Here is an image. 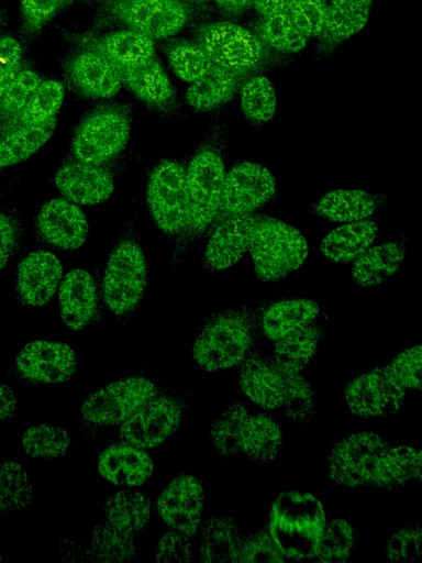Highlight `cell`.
Masks as SVG:
<instances>
[{
    "mask_svg": "<svg viewBox=\"0 0 422 563\" xmlns=\"http://www.w3.org/2000/svg\"><path fill=\"white\" fill-rule=\"evenodd\" d=\"M404 389L385 367L365 372L344 389L348 409L363 418L387 417L403 405Z\"/></svg>",
    "mask_w": 422,
    "mask_h": 563,
    "instance_id": "14",
    "label": "cell"
},
{
    "mask_svg": "<svg viewBox=\"0 0 422 563\" xmlns=\"http://www.w3.org/2000/svg\"><path fill=\"white\" fill-rule=\"evenodd\" d=\"M214 65L240 78L256 70L265 57L264 44L251 30L230 21L202 25L198 43Z\"/></svg>",
    "mask_w": 422,
    "mask_h": 563,
    "instance_id": "8",
    "label": "cell"
},
{
    "mask_svg": "<svg viewBox=\"0 0 422 563\" xmlns=\"http://www.w3.org/2000/svg\"><path fill=\"white\" fill-rule=\"evenodd\" d=\"M89 47L99 51L115 68L135 66L155 57L154 41L131 29L109 33L90 42Z\"/></svg>",
    "mask_w": 422,
    "mask_h": 563,
    "instance_id": "30",
    "label": "cell"
},
{
    "mask_svg": "<svg viewBox=\"0 0 422 563\" xmlns=\"http://www.w3.org/2000/svg\"><path fill=\"white\" fill-rule=\"evenodd\" d=\"M223 10L229 12H242L253 5L254 0H214Z\"/></svg>",
    "mask_w": 422,
    "mask_h": 563,
    "instance_id": "60",
    "label": "cell"
},
{
    "mask_svg": "<svg viewBox=\"0 0 422 563\" xmlns=\"http://www.w3.org/2000/svg\"><path fill=\"white\" fill-rule=\"evenodd\" d=\"M187 165L180 159L163 158L151 169L146 184V205L157 229L178 238L187 216Z\"/></svg>",
    "mask_w": 422,
    "mask_h": 563,
    "instance_id": "7",
    "label": "cell"
},
{
    "mask_svg": "<svg viewBox=\"0 0 422 563\" xmlns=\"http://www.w3.org/2000/svg\"><path fill=\"white\" fill-rule=\"evenodd\" d=\"M179 1L185 3V2H198V1H202V0H179Z\"/></svg>",
    "mask_w": 422,
    "mask_h": 563,
    "instance_id": "62",
    "label": "cell"
},
{
    "mask_svg": "<svg viewBox=\"0 0 422 563\" xmlns=\"http://www.w3.org/2000/svg\"><path fill=\"white\" fill-rule=\"evenodd\" d=\"M56 118L41 124L20 126L0 137V172L34 155L53 136Z\"/></svg>",
    "mask_w": 422,
    "mask_h": 563,
    "instance_id": "34",
    "label": "cell"
},
{
    "mask_svg": "<svg viewBox=\"0 0 422 563\" xmlns=\"http://www.w3.org/2000/svg\"><path fill=\"white\" fill-rule=\"evenodd\" d=\"M103 512L108 523L134 534L147 525L151 501L138 492H119L107 499Z\"/></svg>",
    "mask_w": 422,
    "mask_h": 563,
    "instance_id": "38",
    "label": "cell"
},
{
    "mask_svg": "<svg viewBox=\"0 0 422 563\" xmlns=\"http://www.w3.org/2000/svg\"><path fill=\"white\" fill-rule=\"evenodd\" d=\"M238 79V76L213 64L204 75L189 84L186 100L198 111L215 110L234 97Z\"/></svg>",
    "mask_w": 422,
    "mask_h": 563,
    "instance_id": "31",
    "label": "cell"
},
{
    "mask_svg": "<svg viewBox=\"0 0 422 563\" xmlns=\"http://www.w3.org/2000/svg\"><path fill=\"white\" fill-rule=\"evenodd\" d=\"M325 522L313 495L285 492L274 501L267 527L284 560L299 561L314 559Z\"/></svg>",
    "mask_w": 422,
    "mask_h": 563,
    "instance_id": "3",
    "label": "cell"
},
{
    "mask_svg": "<svg viewBox=\"0 0 422 563\" xmlns=\"http://www.w3.org/2000/svg\"><path fill=\"white\" fill-rule=\"evenodd\" d=\"M260 35L263 44L280 53H299L309 40L297 27L289 12L263 16Z\"/></svg>",
    "mask_w": 422,
    "mask_h": 563,
    "instance_id": "44",
    "label": "cell"
},
{
    "mask_svg": "<svg viewBox=\"0 0 422 563\" xmlns=\"http://www.w3.org/2000/svg\"><path fill=\"white\" fill-rule=\"evenodd\" d=\"M23 232V221L16 209L0 203V272L18 253Z\"/></svg>",
    "mask_w": 422,
    "mask_h": 563,
    "instance_id": "50",
    "label": "cell"
},
{
    "mask_svg": "<svg viewBox=\"0 0 422 563\" xmlns=\"http://www.w3.org/2000/svg\"><path fill=\"white\" fill-rule=\"evenodd\" d=\"M282 409L296 422H308L314 412L313 390L298 372L289 375Z\"/></svg>",
    "mask_w": 422,
    "mask_h": 563,
    "instance_id": "49",
    "label": "cell"
},
{
    "mask_svg": "<svg viewBox=\"0 0 422 563\" xmlns=\"http://www.w3.org/2000/svg\"><path fill=\"white\" fill-rule=\"evenodd\" d=\"M380 225L369 219L343 223L331 230L321 241V254L334 263L353 262L378 236Z\"/></svg>",
    "mask_w": 422,
    "mask_h": 563,
    "instance_id": "29",
    "label": "cell"
},
{
    "mask_svg": "<svg viewBox=\"0 0 422 563\" xmlns=\"http://www.w3.org/2000/svg\"><path fill=\"white\" fill-rule=\"evenodd\" d=\"M188 401L182 395H156L122 422L121 438L140 449L165 442L179 427Z\"/></svg>",
    "mask_w": 422,
    "mask_h": 563,
    "instance_id": "10",
    "label": "cell"
},
{
    "mask_svg": "<svg viewBox=\"0 0 422 563\" xmlns=\"http://www.w3.org/2000/svg\"><path fill=\"white\" fill-rule=\"evenodd\" d=\"M296 0H254L253 7L263 18L269 14L288 12Z\"/></svg>",
    "mask_w": 422,
    "mask_h": 563,
    "instance_id": "59",
    "label": "cell"
},
{
    "mask_svg": "<svg viewBox=\"0 0 422 563\" xmlns=\"http://www.w3.org/2000/svg\"><path fill=\"white\" fill-rule=\"evenodd\" d=\"M157 394V386L145 377L120 379L92 393L82 404L81 418L93 424H119Z\"/></svg>",
    "mask_w": 422,
    "mask_h": 563,
    "instance_id": "12",
    "label": "cell"
},
{
    "mask_svg": "<svg viewBox=\"0 0 422 563\" xmlns=\"http://www.w3.org/2000/svg\"><path fill=\"white\" fill-rule=\"evenodd\" d=\"M258 214L254 212L232 216L211 227L202 258L208 271H225L248 252L252 230Z\"/></svg>",
    "mask_w": 422,
    "mask_h": 563,
    "instance_id": "20",
    "label": "cell"
},
{
    "mask_svg": "<svg viewBox=\"0 0 422 563\" xmlns=\"http://www.w3.org/2000/svg\"><path fill=\"white\" fill-rule=\"evenodd\" d=\"M356 541L355 530L346 519L326 521L315 560L329 563L345 562Z\"/></svg>",
    "mask_w": 422,
    "mask_h": 563,
    "instance_id": "47",
    "label": "cell"
},
{
    "mask_svg": "<svg viewBox=\"0 0 422 563\" xmlns=\"http://www.w3.org/2000/svg\"><path fill=\"white\" fill-rule=\"evenodd\" d=\"M124 84L138 99L147 106L169 111L175 101L173 85L156 57L145 63L116 68Z\"/></svg>",
    "mask_w": 422,
    "mask_h": 563,
    "instance_id": "24",
    "label": "cell"
},
{
    "mask_svg": "<svg viewBox=\"0 0 422 563\" xmlns=\"http://www.w3.org/2000/svg\"><path fill=\"white\" fill-rule=\"evenodd\" d=\"M259 309L241 307L208 317L196 335L192 355L198 365L219 372L242 364L256 351Z\"/></svg>",
    "mask_w": 422,
    "mask_h": 563,
    "instance_id": "2",
    "label": "cell"
},
{
    "mask_svg": "<svg viewBox=\"0 0 422 563\" xmlns=\"http://www.w3.org/2000/svg\"><path fill=\"white\" fill-rule=\"evenodd\" d=\"M387 444L369 431L341 439L327 457L330 477L346 487L375 485L379 457Z\"/></svg>",
    "mask_w": 422,
    "mask_h": 563,
    "instance_id": "11",
    "label": "cell"
},
{
    "mask_svg": "<svg viewBox=\"0 0 422 563\" xmlns=\"http://www.w3.org/2000/svg\"><path fill=\"white\" fill-rule=\"evenodd\" d=\"M114 173L109 165L86 163L70 155L54 176V185L59 194L78 206L107 201L114 191Z\"/></svg>",
    "mask_w": 422,
    "mask_h": 563,
    "instance_id": "15",
    "label": "cell"
},
{
    "mask_svg": "<svg viewBox=\"0 0 422 563\" xmlns=\"http://www.w3.org/2000/svg\"><path fill=\"white\" fill-rule=\"evenodd\" d=\"M110 11L129 29L152 40L177 34L188 20V9L179 0H114Z\"/></svg>",
    "mask_w": 422,
    "mask_h": 563,
    "instance_id": "13",
    "label": "cell"
},
{
    "mask_svg": "<svg viewBox=\"0 0 422 563\" xmlns=\"http://www.w3.org/2000/svg\"><path fill=\"white\" fill-rule=\"evenodd\" d=\"M323 336L316 322L293 330L275 341L274 360L284 368L300 373L315 355Z\"/></svg>",
    "mask_w": 422,
    "mask_h": 563,
    "instance_id": "35",
    "label": "cell"
},
{
    "mask_svg": "<svg viewBox=\"0 0 422 563\" xmlns=\"http://www.w3.org/2000/svg\"><path fill=\"white\" fill-rule=\"evenodd\" d=\"M203 504L201 482L191 475L181 474L163 489L156 500V509L170 528L191 537L200 528Z\"/></svg>",
    "mask_w": 422,
    "mask_h": 563,
    "instance_id": "17",
    "label": "cell"
},
{
    "mask_svg": "<svg viewBox=\"0 0 422 563\" xmlns=\"http://www.w3.org/2000/svg\"><path fill=\"white\" fill-rule=\"evenodd\" d=\"M385 369L404 388L421 389L422 349L415 345L402 351Z\"/></svg>",
    "mask_w": 422,
    "mask_h": 563,
    "instance_id": "51",
    "label": "cell"
},
{
    "mask_svg": "<svg viewBox=\"0 0 422 563\" xmlns=\"http://www.w3.org/2000/svg\"><path fill=\"white\" fill-rule=\"evenodd\" d=\"M409 251L408 238L371 245L353 261L351 274L363 287L377 286L389 279L401 266Z\"/></svg>",
    "mask_w": 422,
    "mask_h": 563,
    "instance_id": "25",
    "label": "cell"
},
{
    "mask_svg": "<svg viewBox=\"0 0 422 563\" xmlns=\"http://www.w3.org/2000/svg\"><path fill=\"white\" fill-rule=\"evenodd\" d=\"M98 470L102 477L116 486H138L152 475L153 459L134 445H113L100 454Z\"/></svg>",
    "mask_w": 422,
    "mask_h": 563,
    "instance_id": "26",
    "label": "cell"
},
{
    "mask_svg": "<svg viewBox=\"0 0 422 563\" xmlns=\"http://www.w3.org/2000/svg\"><path fill=\"white\" fill-rule=\"evenodd\" d=\"M167 57L173 73L186 82H192L213 65L196 43L180 41L169 46Z\"/></svg>",
    "mask_w": 422,
    "mask_h": 563,
    "instance_id": "48",
    "label": "cell"
},
{
    "mask_svg": "<svg viewBox=\"0 0 422 563\" xmlns=\"http://www.w3.org/2000/svg\"><path fill=\"white\" fill-rule=\"evenodd\" d=\"M147 288V263L133 229L126 230L110 251L101 280V296L116 317L133 312Z\"/></svg>",
    "mask_w": 422,
    "mask_h": 563,
    "instance_id": "4",
    "label": "cell"
},
{
    "mask_svg": "<svg viewBox=\"0 0 422 563\" xmlns=\"http://www.w3.org/2000/svg\"><path fill=\"white\" fill-rule=\"evenodd\" d=\"M19 70L0 71V98L2 97L7 86L11 81V79L18 74Z\"/></svg>",
    "mask_w": 422,
    "mask_h": 563,
    "instance_id": "61",
    "label": "cell"
},
{
    "mask_svg": "<svg viewBox=\"0 0 422 563\" xmlns=\"http://www.w3.org/2000/svg\"><path fill=\"white\" fill-rule=\"evenodd\" d=\"M89 559L97 562H122L135 555L133 533L108 522L92 529Z\"/></svg>",
    "mask_w": 422,
    "mask_h": 563,
    "instance_id": "40",
    "label": "cell"
},
{
    "mask_svg": "<svg viewBox=\"0 0 422 563\" xmlns=\"http://www.w3.org/2000/svg\"><path fill=\"white\" fill-rule=\"evenodd\" d=\"M132 129L131 110L110 103L89 111L76 126L70 156L90 164L109 165L125 150Z\"/></svg>",
    "mask_w": 422,
    "mask_h": 563,
    "instance_id": "6",
    "label": "cell"
},
{
    "mask_svg": "<svg viewBox=\"0 0 422 563\" xmlns=\"http://www.w3.org/2000/svg\"><path fill=\"white\" fill-rule=\"evenodd\" d=\"M240 104L245 118L255 125L269 122L276 113L277 95L273 82L263 75L246 80L240 88Z\"/></svg>",
    "mask_w": 422,
    "mask_h": 563,
    "instance_id": "39",
    "label": "cell"
},
{
    "mask_svg": "<svg viewBox=\"0 0 422 563\" xmlns=\"http://www.w3.org/2000/svg\"><path fill=\"white\" fill-rule=\"evenodd\" d=\"M420 526H410L393 533L387 543L386 559L390 562H417L421 559Z\"/></svg>",
    "mask_w": 422,
    "mask_h": 563,
    "instance_id": "54",
    "label": "cell"
},
{
    "mask_svg": "<svg viewBox=\"0 0 422 563\" xmlns=\"http://www.w3.org/2000/svg\"><path fill=\"white\" fill-rule=\"evenodd\" d=\"M244 536L230 517L208 519L200 531V560L212 562H237Z\"/></svg>",
    "mask_w": 422,
    "mask_h": 563,
    "instance_id": "32",
    "label": "cell"
},
{
    "mask_svg": "<svg viewBox=\"0 0 422 563\" xmlns=\"http://www.w3.org/2000/svg\"><path fill=\"white\" fill-rule=\"evenodd\" d=\"M282 429L279 423L265 415H249L243 435L242 453L248 457L271 462L279 453Z\"/></svg>",
    "mask_w": 422,
    "mask_h": 563,
    "instance_id": "37",
    "label": "cell"
},
{
    "mask_svg": "<svg viewBox=\"0 0 422 563\" xmlns=\"http://www.w3.org/2000/svg\"><path fill=\"white\" fill-rule=\"evenodd\" d=\"M34 227L44 244L67 252L80 249L89 230L81 208L64 197L44 202L37 211Z\"/></svg>",
    "mask_w": 422,
    "mask_h": 563,
    "instance_id": "16",
    "label": "cell"
},
{
    "mask_svg": "<svg viewBox=\"0 0 422 563\" xmlns=\"http://www.w3.org/2000/svg\"><path fill=\"white\" fill-rule=\"evenodd\" d=\"M374 0H330L322 34L331 42L345 41L367 24Z\"/></svg>",
    "mask_w": 422,
    "mask_h": 563,
    "instance_id": "36",
    "label": "cell"
},
{
    "mask_svg": "<svg viewBox=\"0 0 422 563\" xmlns=\"http://www.w3.org/2000/svg\"><path fill=\"white\" fill-rule=\"evenodd\" d=\"M249 412L241 402L231 404L211 424L210 437L224 457L242 453L243 435Z\"/></svg>",
    "mask_w": 422,
    "mask_h": 563,
    "instance_id": "41",
    "label": "cell"
},
{
    "mask_svg": "<svg viewBox=\"0 0 422 563\" xmlns=\"http://www.w3.org/2000/svg\"><path fill=\"white\" fill-rule=\"evenodd\" d=\"M227 135L221 125L212 126L187 164V216L182 233L169 260V269L182 263L189 250L212 227L220 208L225 176Z\"/></svg>",
    "mask_w": 422,
    "mask_h": 563,
    "instance_id": "1",
    "label": "cell"
},
{
    "mask_svg": "<svg viewBox=\"0 0 422 563\" xmlns=\"http://www.w3.org/2000/svg\"><path fill=\"white\" fill-rule=\"evenodd\" d=\"M41 77L32 70H19L0 98V137L12 126L41 85Z\"/></svg>",
    "mask_w": 422,
    "mask_h": 563,
    "instance_id": "42",
    "label": "cell"
},
{
    "mask_svg": "<svg viewBox=\"0 0 422 563\" xmlns=\"http://www.w3.org/2000/svg\"><path fill=\"white\" fill-rule=\"evenodd\" d=\"M63 265L49 251L37 250L24 255L15 271L14 287L20 301L31 307L49 302L63 279Z\"/></svg>",
    "mask_w": 422,
    "mask_h": 563,
    "instance_id": "18",
    "label": "cell"
},
{
    "mask_svg": "<svg viewBox=\"0 0 422 563\" xmlns=\"http://www.w3.org/2000/svg\"><path fill=\"white\" fill-rule=\"evenodd\" d=\"M32 486L25 470L16 462L0 463V512H14L32 500Z\"/></svg>",
    "mask_w": 422,
    "mask_h": 563,
    "instance_id": "45",
    "label": "cell"
},
{
    "mask_svg": "<svg viewBox=\"0 0 422 563\" xmlns=\"http://www.w3.org/2000/svg\"><path fill=\"white\" fill-rule=\"evenodd\" d=\"M70 445L66 430L42 423L27 428L22 435V446L32 457L54 459L63 455Z\"/></svg>",
    "mask_w": 422,
    "mask_h": 563,
    "instance_id": "46",
    "label": "cell"
},
{
    "mask_svg": "<svg viewBox=\"0 0 422 563\" xmlns=\"http://www.w3.org/2000/svg\"><path fill=\"white\" fill-rule=\"evenodd\" d=\"M192 547L189 536L171 529L165 532L158 540L155 549L157 562H190Z\"/></svg>",
    "mask_w": 422,
    "mask_h": 563,
    "instance_id": "55",
    "label": "cell"
},
{
    "mask_svg": "<svg viewBox=\"0 0 422 563\" xmlns=\"http://www.w3.org/2000/svg\"><path fill=\"white\" fill-rule=\"evenodd\" d=\"M22 47L12 36H0V71H13L20 69Z\"/></svg>",
    "mask_w": 422,
    "mask_h": 563,
    "instance_id": "57",
    "label": "cell"
},
{
    "mask_svg": "<svg viewBox=\"0 0 422 563\" xmlns=\"http://www.w3.org/2000/svg\"><path fill=\"white\" fill-rule=\"evenodd\" d=\"M327 3V0H296L288 12L308 38L315 37L322 34Z\"/></svg>",
    "mask_w": 422,
    "mask_h": 563,
    "instance_id": "53",
    "label": "cell"
},
{
    "mask_svg": "<svg viewBox=\"0 0 422 563\" xmlns=\"http://www.w3.org/2000/svg\"><path fill=\"white\" fill-rule=\"evenodd\" d=\"M386 201L382 194L364 189H334L313 205L316 214L333 222L347 223L368 219Z\"/></svg>",
    "mask_w": 422,
    "mask_h": 563,
    "instance_id": "27",
    "label": "cell"
},
{
    "mask_svg": "<svg viewBox=\"0 0 422 563\" xmlns=\"http://www.w3.org/2000/svg\"><path fill=\"white\" fill-rule=\"evenodd\" d=\"M77 360L73 349L60 342L34 341L24 345L15 361L16 372L25 379L44 384L68 380Z\"/></svg>",
    "mask_w": 422,
    "mask_h": 563,
    "instance_id": "19",
    "label": "cell"
},
{
    "mask_svg": "<svg viewBox=\"0 0 422 563\" xmlns=\"http://www.w3.org/2000/svg\"><path fill=\"white\" fill-rule=\"evenodd\" d=\"M1 19V18H0Z\"/></svg>",
    "mask_w": 422,
    "mask_h": 563,
    "instance_id": "64",
    "label": "cell"
},
{
    "mask_svg": "<svg viewBox=\"0 0 422 563\" xmlns=\"http://www.w3.org/2000/svg\"><path fill=\"white\" fill-rule=\"evenodd\" d=\"M422 453L406 445H386L380 454L375 485L395 489L421 479Z\"/></svg>",
    "mask_w": 422,
    "mask_h": 563,
    "instance_id": "33",
    "label": "cell"
},
{
    "mask_svg": "<svg viewBox=\"0 0 422 563\" xmlns=\"http://www.w3.org/2000/svg\"><path fill=\"white\" fill-rule=\"evenodd\" d=\"M57 291L60 317L69 329H85L97 319L100 294L91 273L82 268L69 271Z\"/></svg>",
    "mask_w": 422,
    "mask_h": 563,
    "instance_id": "22",
    "label": "cell"
},
{
    "mask_svg": "<svg viewBox=\"0 0 422 563\" xmlns=\"http://www.w3.org/2000/svg\"><path fill=\"white\" fill-rule=\"evenodd\" d=\"M66 0H20L24 30L37 33L60 9Z\"/></svg>",
    "mask_w": 422,
    "mask_h": 563,
    "instance_id": "56",
    "label": "cell"
},
{
    "mask_svg": "<svg viewBox=\"0 0 422 563\" xmlns=\"http://www.w3.org/2000/svg\"><path fill=\"white\" fill-rule=\"evenodd\" d=\"M0 561H1V550H0Z\"/></svg>",
    "mask_w": 422,
    "mask_h": 563,
    "instance_id": "63",
    "label": "cell"
},
{
    "mask_svg": "<svg viewBox=\"0 0 422 563\" xmlns=\"http://www.w3.org/2000/svg\"><path fill=\"white\" fill-rule=\"evenodd\" d=\"M64 95L65 90L59 81L54 79L42 81L8 132L20 126L41 124L56 118Z\"/></svg>",
    "mask_w": 422,
    "mask_h": 563,
    "instance_id": "43",
    "label": "cell"
},
{
    "mask_svg": "<svg viewBox=\"0 0 422 563\" xmlns=\"http://www.w3.org/2000/svg\"><path fill=\"white\" fill-rule=\"evenodd\" d=\"M274 357L255 351L243 363L240 373L242 393L259 407L271 410L282 406L289 375Z\"/></svg>",
    "mask_w": 422,
    "mask_h": 563,
    "instance_id": "21",
    "label": "cell"
},
{
    "mask_svg": "<svg viewBox=\"0 0 422 563\" xmlns=\"http://www.w3.org/2000/svg\"><path fill=\"white\" fill-rule=\"evenodd\" d=\"M248 252L258 279L278 282L306 262L309 244L293 225L277 218L258 214L252 230Z\"/></svg>",
    "mask_w": 422,
    "mask_h": 563,
    "instance_id": "5",
    "label": "cell"
},
{
    "mask_svg": "<svg viewBox=\"0 0 422 563\" xmlns=\"http://www.w3.org/2000/svg\"><path fill=\"white\" fill-rule=\"evenodd\" d=\"M276 194L277 181L269 168L252 161L238 162L225 172L213 224L232 216L254 213L273 201Z\"/></svg>",
    "mask_w": 422,
    "mask_h": 563,
    "instance_id": "9",
    "label": "cell"
},
{
    "mask_svg": "<svg viewBox=\"0 0 422 563\" xmlns=\"http://www.w3.org/2000/svg\"><path fill=\"white\" fill-rule=\"evenodd\" d=\"M319 305L308 298H292L275 301L259 309L260 333L275 342L296 329L318 321Z\"/></svg>",
    "mask_w": 422,
    "mask_h": 563,
    "instance_id": "28",
    "label": "cell"
},
{
    "mask_svg": "<svg viewBox=\"0 0 422 563\" xmlns=\"http://www.w3.org/2000/svg\"><path fill=\"white\" fill-rule=\"evenodd\" d=\"M67 71L73 85L88 98H112L122 86L114 65L99 51L89 46L70 59Z\"/></svg>",
    "mask_w": 422,
    "mask_h": 563,
    "instance_id": "23",
    "label": "cell"
},
{
    "mask_svg": "<svg viewBox=\"0 0 422 563\" xmlns=\"http://www.w3.org/2000/svg\"><path fill=\"white\" fill-rule=\"evenodd\" d=\"M16 397L13 388L0 383V420L11 419L15 415Z\"/></svg>",
    "mask_w": 422,
    "mask_h": 563,
    "instance_id": "58",
    "label": "cell"
},
{
    "mask_svg": "<svg viewBox=\"0 0 422 563\" xmlns=\"http://www.w3.org/2000/svg\"><path fill=\"white\" fill-rule=\"evenodd\" d=\"M268 527L265 526L243 538L238 560L242 563L282 562Z\"/></svg>",
    "mask_w": 422,
    "mask_h": 563,
    "instance_id": "52",
    "label": "cell"
}]
</instances>
